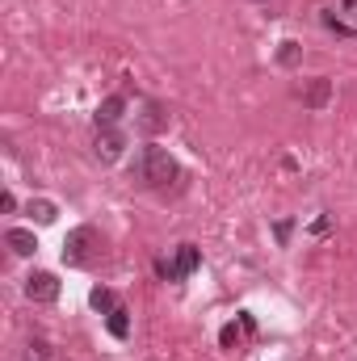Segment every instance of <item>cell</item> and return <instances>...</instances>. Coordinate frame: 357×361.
<instances>
[{
	"label": "cell",
	"mask_w": 357,
	"mask_h": 361,
	"mask_svg": "<svg viewBox=\"0 0 357 361\" xmlns=\"http://www.w3.org/2000/svg\"><path fill=\"white\" fill-rule=\"evenodd\" d=\"M139 177L147 180L152 189H169V185L181 177V169L164 147H143V156H139Z\"/></svg>",
	"instance_id": "1"
},
{
	"label": "cell",
	"mask_w": 357,
	"mask_h": 361,
	"mask_svg": "<svg viewBox=\"0 0 357 361\" xmlns=\"http://www.w3.org/2000/svg\"><path fill=\"white\" fill-rule=\"evenodd\" d=\"M92 244H97V231H92V227H76V231L63 240V261H68V265H80V261H89Z\"/></svg>",
	"instance_id": "2"
},
{
	"label": "cell",
	"mask_w": 357,
	"mask_h": 361,
	"mask_svg": "<svg viewBox=\"0 0 357 361\" xmlns=\"http://www.w3.org/2000/svg\"><path fill=\"white\" fill-rule=\"evenodd\" d=\"M25 294H30L34 302H55V298H59V277L47 273V269L30 273V277H25Z\"/></svg>",
	"instance_id": "3"
},
{
	"label": "cell",
	"mask_w": 357,
	"mask_h": 361,
	"mask_svg": "<svg viewBox=\"0 0 357 361\" xmlns=\"http://www.w3.org/2000/svg\"><path fill=\"white\" fill-rule=\"evenodd\" d=\"M122 147H126V139H122L114 126H101V130H97V156H101V160H118Z\"/></svg>",
	"instance_id": "4"
},
{
	"label": "cell",
	"mask_w": 357,
	"mask_h": 361,
	"mask_svg": "<svg viewBox=\"0 0 357 361\" xmlns=\"http://www.w3.org/2000/svg\"><path fill=\"white\" fill-rule=\"evenodd\" d=\"M4 244H8L17 257H34V252H38V240H34V231H25V227H8V231H4Z\"/></svg>",
	"instance_id": "5"
},
{
	"label": "cell",
	"mask_w": 357,
	"mask_h": 361,
	"mask_svg": "<svg viewBox=\"0 0 357 361\" xmlns=\"http://www.w3.org/2000/svg\"><path fill=\"white\" fill-rule=\"evenodd\" d=\"M198 261H202V257H198V248H193V244H181V248H177V265H173V269H164V277H173V281H177V277H189V273L198 269Z\"/></svg>",
	"instance_id": "6"
},
{
	"label": "cell",
	"mask_w": 357,
	"mask_h": 361,
	"mask_svg": "<svg viewBox=\"0 0 357 361\" xmlns=\"http://www.w3.org/2000/svg\"><path fill=\"white\" fill-rule=\"evenodd\" d=\"M328 97H332V80H328V76H320V80H311V85H307L303 105H307V109H324V105H328Z\"/></svg>",
	"instance_id": "7"
},
{
	"label": "cell",
	"mask_w": 357,
	"mask_h": 361,
	"mask_svg": "<svg viewBox=\"0 0 357 361\" xmlns=\"http://www.w3.org/2000/svg\"><path fill=\"white\" fill-rule=\"evenodd\" d=\"M122 109H126V101L114 92V97H105L101 105H97V126H114L118 118H122Z\"/></svg>",
	"instance_id": "8"
},
{
	"label": "cell",
	"mask_w": 357,
	"mask_h": 361,
	"mask_svg": "<svg viewBox=\"0 0 357 361\" xmlns=\"http://www.w3.org/2000/svg\"><path fill=\"white\" fill-rule=\"evenodd\" d=\"M164 122H169V118H164V109H160L156 101H147V105H143V114H139V126H143L147 135H156V130H164Z\"/></svg>",
	"instance_id": "9"
},
{
	"label": "cell",
	"mask_w": 357,
	"mask_h": 361,
	"mask_svg": "<svg viewBox=\"0 0 357 361\" xmlns=\"http://www.w3.org/2000/svg\"><path fill=\"white\" fill-rule=\"evenodd\" d=\"M30 214H34L38 223H55V219H59V206L47 202V197H38V202H30Z\"/></svg>",
	"instance_id": "10"
},
{
	"label": "cell",
	"mask_w": 357,
	"mask_h": 361,
	"mask_svg": "<svg viewBox=\"0 0 357 361\" xmlns=\"http://www.w3.org/2000/svg\"><path fill=\"white\" fill-rule=\"evenodd\" d=\"M92 307H97V311H105V315H109V311H118V298H114V294H109V290H92Z\"/></svg>",
	"instance_id": "11"
},
{
	"label": "cell",
	"mask_w": 357,
	"mask_h": 361,
	"mask_svg": "<svg viewBox=\"0 0 357 361\" xmlns=\"http://www.w3.org/2000/svg\"><path fill=\"white\" fill-rule=\"evenodd\" d=\"M277 59H282L286 68H294V63H298V42H282V51H277Z\"/></svg>",
	"instance_id": "12"
},
{
	"label": "cell",
	"mask_w": 357,
	"mask_h": 361,
	"mask_svg": "<svg viewBox=\"0 0 357 361\" xmlns=\"http://www.w3.org/2000/svg\"><path fill=\"white\" fill-rule=\"evenodd\" d=\"M109 332H114V336H126V311H122V307L109 311Z\"/></svg>",
	"instance_id": "13"
}]
</instances>
